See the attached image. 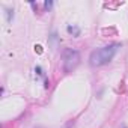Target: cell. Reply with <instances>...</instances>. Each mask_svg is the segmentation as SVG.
I'll use <instances>...</instances> for the list:
<instances>
[{"instance_id":"obj_1","label":"cell","mask_w":128,"mask_h":128,"mask_svg":"<svg viewBox=\"0 0 128 128\" xmlns=\"http://www.w3.org/2000/svg\"><path fill=\"white\" fill-rule=\"evenodd\" d=\"M118 48H119V44H112V45H107V47H102L100 50L92 51L90 56H89V63L92 66H102V65H106V63H108L114 57Z\"/></svg>"},{"instance_id":"obj_5","label":"cell","mask_w":128,"mask_h":128,"mask_svg":"<svg viewBox=\"0 0 128 128\" xmlns=\"http://www.w3.org/2000/svg\"><path fill=\"white\" fill-rule=\"evenodd\" d=\"M51 6H53V3H51V2H45V8H47V9H50Z\"/></svg>"},{"instance_id":"obj_6","label":"cell","mask_w":128,"mask_h":128,"mask_svg":"<svg viewBox=\"0 0 128 128\" xmlns=\"http://www.w3.org/2000/svg\"><path fill=\"white\" fill-rule=\"evenodd\" d=\"M35 71H36L38 74H42V68H41V66H36V68H35Z\"/></svg>"},{"instance_id":"obj_4","label":"cell","mask_w":128,"mask_h":128,"mask_svg":"<svg viewBox=\"0 0 128 128\" xmlns=\"http://www.w3.org/2000/svg\"><path fill=\"white\" fill-rule=\"evenodd\" d=\"M11 12H14V11L8 9V21H11V20H12V17H14V14H11Z\"/></svg>"},{"instance_id":"obj_3","label":"cell","mask_w":128,"mask_h":128,"mask_svg":"<svg viewBox=\"0 0 128 128\" xmlns=\"http://www.w3.org/2000/svg\"><path fill=\"white\" fill-rule=\"evenodd\" d=\"M66 30H68L70 33H72L74 36H78V35H80V29H78L77 26H68Z\"/></svg>"},{"instance_id":"obj_7","label":"cell","mask_w":128,"mask_h":128,"mask_svg":"<svg viewBox=\"0 0 128 128\" xmlns=\"http://www.w3.org/2000/svg\"><path fill=\"white\" fill-rule=\"evenodd\" d=\"M35 48H36V50H38V53H42V47H41V45H36V47H35Z\"/></svg>"},{"instance_id":"obj_2","label":"cell","mask_w":128,"mask_h":128,"mask_svg":"<svg viewBox=\"0 0 128 128\" xmlns=\"http://www.w3.org/2000/svg\"><path fill=\"white\" fill-rule=\"evenodd\" d=\"M80 63V53L72 48H66L63 53V70L65 72H72Z\"/></svg>"}]
</instances>
